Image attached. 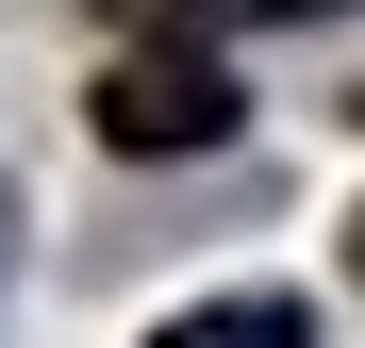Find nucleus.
<instances>
[{
  "instance_id": "obj_2",
  "label": "nucleus",
  "mask_w": 365,
  "mask_h": 348,
  "mask_svg": "<svg viewBox=\"0 0 365 348\" xmlns=\"http://www.w3.org/2000/svg\"><path fill=\"white\" fill-rule=\"evenodd\" d=\"M150 348H316V315H299V299H200V315H166Z\"/></svg>"
},
{
  "instance_id": "obj_3",
  "label": "nucleus",
  "mask_w": 365,
  "mask_h": 348,
  "mask_svg": "<svg viewBox=\"0 0 365 348\" xmlns=\"http://www.w3.org/2000/svg\"><path fill=\"white\" fill-rule=\"evenodd\" d=\"M133 33H282V17H349V0H100Z\"/></svg>"
},
{
  "instance_id": "obj_1",
  "label": "nucleus",
  "mask_w": 365,
  "mask_h": 348,
  "mask_svg": "<svg viewBox=\"0 0 365 348\" xmlns=\"http://www.w3.org/2000/svg\"><path fill=\"white\" fill-rule=\"evenodd\" d=\"M100 149H133V166H166V149H216L232 133V116H250V100H232V67H216V33H133V50H116V67H100Z\"/></svg>"
}]
</instances>
